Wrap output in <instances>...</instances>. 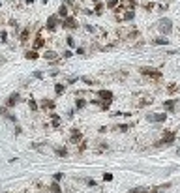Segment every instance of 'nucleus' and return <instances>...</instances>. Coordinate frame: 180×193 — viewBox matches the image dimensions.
I'll return each mask as SVG.
<instances>
[{
	"label": "nucleus",
	"mask_w": 180,
	"mask_h": 193,
	"mask_svg": "<svg viewBox=\"0 0 180 193\" xmlns=\"http://www.w3.org/2000/svg\"><path fill=\"white\" fill-rule=\"evenodd\" d=\"M60 28L62 30H66V32H77L79 28H81V23H79V19L73 15V13H70L68 17H64V19H60Z\"/></svg>",
	"instance_id": "obj_1"
},
{
	"label": "nucleus",
	"mask_w": 180,
	"mask_h": 193,
	"mask_svg": "<svg viewBox=\"0 0 180 193\" xmlns=\"http://www.w3.org/2000/svg\"><path fill=\"white\" fill-rule=\"evenodd\" d=\"M23 101H26V99H23V94H21L19 90H15V92H11V94H8V98L4 99V105L8 107V109H15V107Z\"/></svg>",
	"instance_id": "obj_2"
},
{
	"label": "nucleus",
	"mask_w": 180,
	"mask_h": 193,
	"mask_svg": "<svg viewBox=\"0 0 180 193\" xmlns=\"http://www.w3.org/2000/svg\"><path fill=\"white\" fill-rule=\"evenodd\" d=\"M30 41H32V43H30V49H36V51H39V53L47 47V38H45L41 32H36V34L32 36Z\"/></svg>",
	"instance_id": "obj_3"
},
{
	"label": "nucleus",
	"mask_w": 180,
	"mask_h": 193,
	"mask_svg": "<svg viewBox=\"0 0 180 193\" xmlns=\"http://www.w3.org/2000/svg\"><path fill=\"white\" fill-rule=\"evenodd\" d=\"M156 28H158V32H160L161 36H169L173 32V21L167 19V17H161V19H158Z\"/></svg>",
	"instance_id": "obj_4"
},
{
	"label": "nucleus",
	"mask_w": 180,
	"mask_h": 193,
	"mask_svg": "<svg viewBox=\"0 0 180 193\" xmlns=\"http://www.w3.org/2000/svg\"><path fill=\"white\" fill-rule=\"evenodd\" d=\"M139 73H141L143 77H148V79H152V81H160L161 77H163L160 69L148 68V66H141V68H139Z\"/></svg>",
	"instance_id": "obj_5"
},
{
	"label": "nucleus",
	"mask_w": 180,
	"mask_h": 193,
	"mask_svg": "<svg viewBox=\"0 0 180 193\" xmlns=\"http://www.w3.org/2000/svg\"><path fill=\"white\" fill-rule=\"evenodd\" d=\"M43 26H45L47 32L54 34V32H57L58 28H60V17L57 15V13H53V15H49V17L45 19V25H43Z\"/></svg>",
	"instance_id": "obj_6"
},
{
	"label": "nucleus",
	"mask_w": 180,
	"mask_h": 193,
	"mask_svg": "<svg viewBox=\"0 0 180 193\" xmlns=\"http://www.w3.org/2000/svg\"><path fill=\"white\" fill-rule=\"evenodd\" d=\"M38 105H39V113H47V114L57 109V101L51 99V98H41V99H38Z\"/></svg>",
	"instance_id": "obj_7"
},
{
	"label": "nucleus",
	"mask_w": 180,
	"mask_h": 193,
	"mask_svg": "<svg viewBox=\"0 0 180 193\" xmlns=\"http://www.w3.org/2000/svg\"><path fill=\"white\" fill-rule=\"evenodd\" d=\"M83 139H85L83 130H79V127H70V130H68V142H70V145H79Z\"/></svg>",
	"instance_id": "obj_8"
},
{
	"label": "nucleus",
	"mask_w": 180,
	"mask_h": 193,
	"mask_svg": "<svg viewBox=\"0 0 180 193\" xmlns=\"http://www.w3.org/2000/svg\"><path fill=\"white\" fill-rule=\"evenodd\" d=\"M30 148L32 150H38L39 154H45V156H53V145L49 142H30Z\"/></svg>",
	"instance_id": "obj_9"
},
{
	"label": "nucleus",
	"mask_w": 180,
	"mask_h": 193,
	"mask_svg": "<svg viewBox=\"0 0 180 193\" xmlns=\"http://www.w3.org/2000/svg\"><path fill=\"white\" fill-rule=\"evenodd\" d=\"M15 38H17V41H19L21 45L28 43V41L32 39V28H30V26H23V28H21V30L17 32Z\"/></svg>",
	"instance_id": "obj_10"
},
{
	"label": "nucleus",
	"mask_w": 180,
	"mask_h": 193,
	"mask_svg": "<svg viewBox=\"0 0 180 193\" xmlns=\"http://www.w3.org/2000/svg\"><path fill=\"white\" fill-rule=\"evenodd\" d=\"M176 139V133L175 131H171V130H165L163 135H161V139L156 142V146H167V145H173Z\"/></svg>",
	"instance_id": "obj_11"
},
{
	"label": "nucleus",
	"mask_w": 180,
	"mask_h": 193,
	"mask_svg": "<svg viewBox=\"0 0 180 193\" xmlns=\"http://www.w3.org/2000/svg\"><path fill=\"white\" fill-rule=\"evenodd\" d=\"M0 116H2L4 120H8V122H11V124H19V116L11 109H8L6 105L0 107Z\"/></svg>",
	"instance_id": "obj_12"
},
{
	"label": "nucleus",
	"mask_w": 180,
	"mask_h": 193,
	"mask_svg": "<svg viewBox=\"0 0 180 193\" xmlns=\"http://www.w3.org/2000/svg\"><path fill=\"white\" fill-rule=\"evenodd\" d=\"M144 118H147V122H152V124H163L167 120V113H148Z\"/></svg>",
	"instance_id": "obj_13"
},
{
	"label": "nucleus",
	"mask_w": 180,
	"mask_h": 193,
	"mask_svg": "<svg viewBox=\"0 0 180 193\" xmlns=\"http://www.w3.org/2000/svg\"><path fill=\"white\" fill-rule=\"evenodd\" d=\"M41 58L45 62H54V60L60 58V53L57 49H43V51H41Z\"/></svg>",
	"instance_id": "obj_14"
},
{
	"label": "nucleus",
	"mask_w": 180,
	"mask_h": 193,
	"mask_svg": "<svg viewBox=\"0 0 180 193\" xmlns=\"http://www.w3.org/2000/svg\"><path fill=\"white\" fill-rule=\"evenodd\" d=\"M96 98H98L100 101H115V94L107 88H98L96 90Z\"/></svg>",
	"instance_id": "obj_15"
},
{
	"label": "nucleus",
	"mask_w": 180,
	"mask_h": 193,
	"mask_svg": "<svg viewBox=\"0 0 180 193\" xmlns=\"http://www.w3.org/2000/svg\"><path fill=\"white\" fill-rule=\"evenodd\" d=\"M68 92V86L64 84V81H57V83H53V94L54 98H62Z\"/></svg>",
	"instance_id": "obj_16"
},
{
	"label": "nucleus",
	"mask_w": 180,
	"mask_h": 193,
	"mask_svg": "<svg viewBox=\"0 0 180 193\" xmlns=\"http://www.w3.org/2000/svg\"><path fill=\"white\" fill-rule=\"evenodd\" d=\"M23 58L25 60H30V62H36V60L41 58V53L36 51V49H25V51H23Z\"/></svg>",
	"instance_id": "obj_17"
},
{
	"label": "nucleus",
	"mask_w": 180,
	"mask_h": 193,
	"mask_svg": "<svg viewBox=\"0 0 180 193\" xmlns=\"http://www.w3.org/2000/svg\"><path fill=\"white\" fill-rule=\"evenodd\" d=\"M53 156H57V158H68L70 156V150H68L66 145H53Z\"/></svg>",
	"instance_id": "obj_18"
},
{
	"label": "nucleus",
	"mask_w": 180,
	"mask_h": 193,
	"mask_svg": "<svg viewBox=\"0 0 180 193\" xmlns=\"http://www.w3.org/2000/svg\"><path fill=\"white\" fill-rule=\"evenodd\" d=\"M49 118H51V130H60V127H62V116H60V114L51 111L49 113Z\"/></svg>",
	"instance_id": "obj_19"
},
{
	"label": "nucleus",
	"mask_w": 180,
	"mask_h": 193,
	"mask_svg": "<svg viewBox=\"0 0 180 193\" xmlns=\"http://www.w3.org/2000/svg\"><path fill=\"white\" fill-rule=\"evenodd\" d=\"M150 43L156 45V47H167L171 43V39H167V36H158V38L150 39Z\"/></svg>",
	"instance_id": "obj_20"
},
{
	"label": "nucleus",
	"mask_w": 180,
	"mask_h": 193,
	"mask_svg": "<svg viewBox=\"0 0 180 193\" xmlns=\"http://www.w3.org/2000/svg\"><path fill=\"white\" fill-rule=\"evenodd\" d=\"M75 111H85L86 107H88V99L86 98H83V96H77L75 98Z\"/></svg>",
	"instance_id": "obj_21"
},
{
	"label": "nucleus",
	"mask_w": 180,
	"mask_h": 193,
	"mask_svg": "<svg viewBox=\"0 0 180 193\" xmlns=\"http://www.w3.org/2000/svg\"><path fill=\"white\" fill-rule=\"evenodd\" d=\"M79 83H83L88 88H94L96 84H98V81H96L94 77H88V75H79Z\"/></svg>",
	"instance_id": "obj_22"
},
{
	"label": "nucleus",
	"mask_w": 180,
	"mask_h": 193,
	"mask_svg": "<svg viewBox=\"0 0 180 193\" xmlns=\"http://www.w3.org/2000/svg\"><path fill=\"white\" fill-rule=\"evenodd\" d=\"M64 45L68 49H75L77 47V39H75V36L71 32H66V38H64Z\"/></svg>",
	"instance_id": "obj_23"
},
{
	"label": "nucleus",
	"mask_w": 180,
	"mask_h": 193,
	"mask_svg": "<svg viewBox=\"0 0 180 193\" xmlns=\"http://www.w3.org/2000/svg\"><path fill=\"white\" fill-rule=\"evenodd\" d=\"M54 13H57L60 19H64V17H68V15L71 13V8H70V6H66V4H60V6H58V10L54 11Z\"/></svg>",
	"instance_id": "obj_24"
},
{
	"label": "nucleus",
	"mask_w": 180,
	"mask_h": 193,
	"mask_svg": "<svg viewBox=\"0 0 180 193\" xmlns=\"http://www.w3.org/2000/svg\"><path fill=\"white\" fill-rule=\"evenodd\" d=\"M6 25H8V26L11 28V30H13V34H15V36H17V32L21 30V23H19L17 19H13V17H10V19H6Z\"/></svg>",
	"instance_id": "obj_25"
},
{
	"label": "nucleus",
	"mask_w": 180,
	"mask_h": 193,
	"mask_svg": "<svg viewBox=\"0 0 180 193\" xmlns=\"http://www.w3.org/2000/svg\"><path fill=\"white\" fill-rule=\"evenodd\" d=\"M81 28L85 32H88L90 36H96V34H100V28H96L92 23H81Z\"/></svg>",
	"instance_id": "obj_26"
},
{
	"label": "nucleus",
	"mask_w": 180,
	"mask_h": 193,
	"mask_svg": "<svg viewBox=\"0 0 180 193\" xmlns=\"http://www.w3.org/2000/svg\"><path fill=\"white\" fill-rule=\"evenodd\" d=\"M26 105H28V111L30 113H39V105H38V99L30 96L28 99H26Z\"/></svg>",
	"instance_id": "obj_27"
},
{
	"label": "nucleus",
	"mask_w": 180,
	"mask_h": 193,
	"mask_svg": "<svg viewBox=\"0 0 180 193\" xmlns=\"http://www.w3.org/2000/svg\"><path fill=\"white\" fill-rule=\"evenodd\" d=\"M92 11H94V15H96V17L103 15V13H105V2H103V0L96 2V4H94V8H92Z\"/></svg>",
	"instance_id": "obj_28"
},
{
	"label": "nucleus",
	"mask_w": 180,
	"mask_h": 193,
	"mask_svg": "<svg viewBox=\"0 0 180 193\" xmlns=\"http://www.w3.org/2000/svg\"><path fill=\"white\" fill-rule=\"evenodd\" d=\"M176 101H178V99H165V101H163V109H165V113H175V109H176Z\"/></svg>",
	"instance_id": "obj_29"
},
{
	"label": "nucleus",
	"mask_w": 180,
	"mask_h": 193,
	"mask_svg": "<svg viewBox=\"0 0 180 193\" xmlns=\"http://www.w3.org/2000/svg\"><path fill=\"white\" fill-rule=\"evenodd\" d=\"M10 43V32L8 28H2L0 30V45H8Z\"/></svg>",
	"instance_id": "obj_30"
},
{
	"label": "nucleus",
	"mask_w": 180,
	"mask_h": 193,
	"mask_svg": "<svg viewBox=\"0 0 180 193\" xmlns=\"http://www.w3.org/2000/svg\"><path fill=\"white\" fill-rule=\"evenodd\" d=\"M73 54H75V56H81V58H86V56H88V51H86V47L77 45V47L73 49Z\"/></svg>",
	"instance_id": "obj_31"
},
{
	"label": "nucleus",
	"mask_w": 180,
	"mask_h": 193,
	"mask_svg": "<svg viewBox=\"0 0 180 193\" xmlns=\"http://www.w3.org/2000/svg\"><path fill=\"white\" fill-rule=\"evenodd\" d=\"M131 127H133V124H116V126H113V130L120 131V133H126V131L131 130Z\"/></svg>",
	"instance_id": "obj_32"
},
{
	"label": "nucleus",
	"mask_w": 180,
	"mask_h": 193,
	"mask_svg": "<svg viewBox=\"0 0 180 193\" xmlns=\"http://www.w3.org/2000/svg\"><path fill=\"white\" fill-rule=\"evenodd\" d=\"M49 191H51V193H64L60 182H54V180H51V184H49Z\"/></svg>",
	"instance_id": "obj_33"
},
{
	"label": "nucleus",
	"mask_w": 180,
	"mask_h": 193,
	"mask_svg": "<svg viewBox=\"0 0 180 193\" xmlns=\"http://www.w3.org/2000/svg\"><path fill=\"white\" fill-rule=\"evenodd\" d=\"M79 83V75H70V77H66V81H64V84L68 88L70 86H75V84Z\"/></svg>",
	"instance_id": "obj_34"
},
{
	"label": "nucleus",
	"mask_w": 180,
	"mask_h": 193,
	"mask_svg": "<svg viewBox=\"0 0 180 193\" xmlns=\"http://www.w3.org/2000/svg\"><path fill=\"white\" fill-rule=\"evenodd\" d=\"M73 56H75V54H73V49H68V47L60 53V58H62V60H70V58H73Z\"/></svg>",
	"instance_id": "obj_35"
},
{
	"label": "nucleus",
	"mask_w": 180,
	"mask_h": 193,
	"mask_svg": "<svg viewBox=\"0 0 180 193\" xmlns=\"http://www.w3.org/2000/svg\"><path fill=\"white\" fill-rule=\"evenodd\" d=\"M118 4H120V0H105V10H111V11H113Z\"/></svg>",
	"instance_id": "obj_36"
},
{
	"label": "nucleus",
	"mask_w": 180,
	"mask_h": 193,
	"mask_svg": "<svg viewBox=\"0 0 180 193\" xmlns=\"http://www.w3.org/2000/svg\"><path fill=\"white\" fill-rule=\"evenodd\" d=\"M32 79H36V81H41V79H45V71H41V69H36V71H32Z\"/></svg>",
	"instance_id": "obj_37"
},
{
	"label": "nucleus",
	"mask_w": 180,
	"mask_h": 193,
	"mask_svg": "<svg viewBox=\"0 0 180 193\" xmlns=\"http://www.w3.org/2000/svg\"><path fill=\"white\" fill-rule=\"evenodd\" d=\"M45 75H49L51 79H57L58 75H62V69H58V68H53V69H49V71H47Z\"/></svg>",
	"instance_id": "obj_38"
},
{
	"label": "nucleus",
	"mask_w": 180,
	"mask_h": 193,
	"mask_svg": "<svg viewBox=\"0 0 180 193\" xmlns=\"http://www.w3.org/2000/svg\"><path fill=\"white\" fill-rule=\"evenodd\" d=\"M107 148H109L107 142H105V141H100V142H98V146H96V152H105Z\"/></svg>",
	"instance_id": "obj_39"
},
{
	"label": "nucleus",
	"mask_w": 180,
	"mask_h": 193,
	"mask_svg": "<svg viewBox=\"0 0 180 193\" xmlns=\"http://www.w3.org/2000/svg\"><path fill=\"white\" fill-rule=\"evenodd\" d=\"M23 126L21 124H13V135H15V137H19V135H23Z\"/></svg>",
	"instance_id": "obj_40"
},
{
	"label": "nucleus",
	"mask_w": 180,
	"mask_h": 193,
	"mask_svg": "<svg viewBox=\"0 0 180 193\" xmlns=\"http://www.w3.org/2000/svg\"><path fill=\"white\" fill-rule=\"evenodd\" d=\"M152 101H154V99L152 98H143L139 103H137V107H147V105H152Z\"/></svg>",
	"instance_id": "obj_41"
},
{
	"label": "nucleus",
	"mask_w": 180,
	"mask_h": 193,
	"mask_svg": "<svg viewBox=\"0 0 180 193\" xmlns=\"http://www.w3.org/2000/svg\"><path fill=\"white\" fill-rule=\"evenodd\" d=\"M83 182H85V186H88V188H96V186H98V182H96L94 178H83Z\"/></svg>",
	"instance_id": "obj_42"
},
{
	"label": "nucleus",
	"mask_w": 180,
	"mask_h": 193,
	"mask_svg": "<svg viewBox=\"0 0 180 193\" xmlns=\"http://www.w3.org/2000/svg\"><path fill=\"white\" fill-rule=\"evenodd\" d=\"M79 13H83V15H88V17H94V11L90 10V8H85V6H81Z\"/></svg>",
	"instance_id": "obj_43"
},
{
	"label": "nucleus",
	"mask_w": 180,
	"mask_h": 193,
	"mask_svg": "<svg viewBox=\"0 0 180 193\" xmlns=\"http://www.w3.org/2000/svg\"><path fill=\"white\" fill-rule=\"evenodd\" d=\"M64 178H66V174H64V173H60V171H58V173H54V174H53V180H54V182H62V180H64Z\"/></svg>",
	"instance_id": "obj_44"
},
{
	"label": "nucleus",
	"mask_w": 180,
	"mask_h": 193,
	"mask_svg": "<svg viewBox=\"0 0 180 193\" xmlns=\"http://www.w3.org/2000/svg\"><path fill=\"white\" fill-rule=\"evenodd\" d=\"M75 113H77V111H75V107H70V109L66 111V118H68V120H71V118L75 116Z\"/></svg>",
	"instance_id": "obj_45"
},
{
	"label": "nucleus",
	"mask_w": 180,
	"mask_h": 193,
	"mask_svg": "<svg viewBox=\"0 0 180 193\" xmlns=\"http://www.w3.org/2000/svg\"><path fill=\"white\" fill-rule=\"evenodd\" d=\"M167 92H169V94H176V92H178V84H175V83L169 84V86H167Z\"/></svg>",
	"instance_id": "obj_46"
},
{
	"label": "nucleus",
	"mask_w": 180,
	"mask_h": 193,
	"mask_svg": "<svg viewBox=\"0 0 180 193\" xmlns=\"http://www.w3.org/2000/svg\"><path fill=\"white\" fill-rule=\"evenodd\" d=\"M128 193H148L147 188H133V189H129Z\"/></svg>",
	"instance_id": "obj_47"
},
{
	"label": "nucleus",
	"mask_w": 180,
	"mask_h": 193,
	"mask_svg": "<svg viewBox=\"0 0 180 193\" xmlns=\"http://www.w3.org/2000/svg\"><path fill=\"white\" fill-rule=\"evenodd\" d=\"M62 4H66V6H70V8H73V6L77 4V0H62Z\"/></svg>",
	"instance_id": "obj_48"
},
{
	"label": "nucleus",
	"mask_w": 180,
	"mask_h": 193,
	"mask_svg": "<svg viewBox=\"0 0 180 193\" xmlns=\"http://www.w3.org/2000/svg\"><path fill=\"white\" fill-rule=\"evenodd\" d=\"M103 180H105V182H111V180H113V174H111V173H103Z\"/></svg>",
	"instance_id": "obj_49"
},
{
	"label": "nucleus",
	"mask_w": 180,
	"mask_h": 193,
	"mask_svg": "<svg viewBox=\"0 0 180 193\" xmlns=\"http://www.w3.org/2000/svg\"><path fill=\"white\" fill-rule=\"evenodd\" d=\"M107 130H109L107 126H100V127H98V133H107Z\"/></svg>",
	"instance_id": "obj_50"
},
{
	"label": "nucleus",
	"mask_w": 180,
	"mask_h": 193,
	"mask_svg": "<svg viewBox=\"0 0 180 193\" xmlns=\"http://www.w3.org/2000/svg\"><path fill=\"white\" fill-rule=\"evenodd\" d=\"M34 2H36V0H25V4H26V6H32Z\"/></svg>",
	"instance_id": "obj_51"
},
{
	"label": "nucleus",
	"mask_w": 180,
	"mask_h": 193,
	"mask_svg": "<svg viewBox=\"0 0 180 193\" xmlns=\"http://www.w3.org/2000/svg\"><path fill=\"white\" fill-rule=\"evenodd\" d=\"M167 54H180V51H176V49H175V51H167Z\"/></svg>",
	"instance_id": "obj_52"
},
{
	"label": "nucleus",
	"mask_w": 180,
	"mask_h": 193,
	"mask_svg": "<svg viewBox=\"0 0 180 193\" xmlns=\"http://www.w3.org/2000/svg\"><path fill=\"white\" fill-rule=\"evenodd\" d=\"M41 4H43V6H47V4H49V0H41Z\"/></svg>",
	"instance_id": "obj_53"
},
{
	"label": "nucleus",
	"mask_w": 180,
	"mask_h": 193,
	"mask_svg": "<svg viewBox=\"0 0 180 193\" xmlns=\"http://www.w3.org/2000/svg\"><path fill=\"white\" fill-rule=\"evenodd\" d=\"M92 2H94V4H96V2H100V0H92Z\"/></svg>",
	"instance_id": "obj_54"
},
{
	"label": "nucleus",
	"mask_w": 180,
	"mask_h": 193,
	"mask_svg": "<svg viewBox=\"0 0 180 193\" xmlns=\"http://www.w3.org/2000/svg\"><path fill=\"white\" fill-rule=\"evenodd\" d=\"M0 8H2V0H0Z\"/></svg>",
	"instance_id": "obj_55"
}]
</instances>
